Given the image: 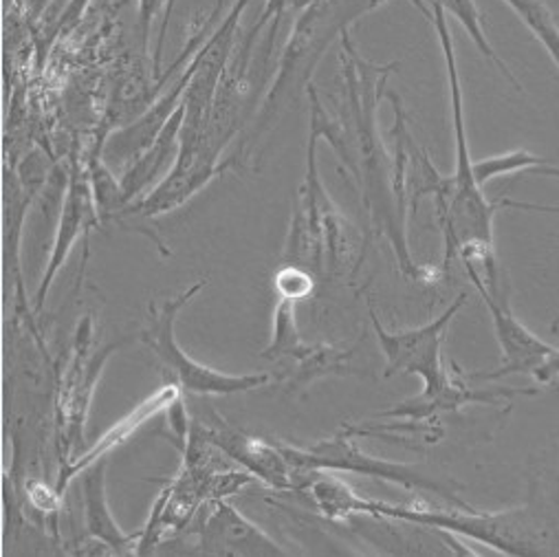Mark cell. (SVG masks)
<instances>
[{"instance_id":"8fae6325","label":"cell","mask_w":559,"mask_h":557,"mask_svg":"<svg viewBox=\"0 0 559 557\" xmlns=\"http://www.w3.org/2000/svg\"><path fill=\"white\" fill-rule=\"evenodd\" d=\"M192 432L216 446L227 459L242 465L255 481L266 483L280 491H305L307 478L289 463L280 443H269L255 437H247L229 428L221 416L216 426H192Z\"/></svg>"},{"instance_id":"e0dca14e","label":"cell","mask_w":559,"mask_h":557,"mask_svg":"<svg viewBox=\"0 0 559 557\" xmlns=\"http://www.w3.org/2000/svg\"><path fill=\"white\" fill-rule=\"evenodd\" d=\"M504 3L520 16V21L533 32V36L550 54L559 67V25L555 23L544 0H504Z\"/></svg>"},{"instance_id":"7a4b0ae2","label":"cell","mask_w":559,"mask_h":557,"mask_svg":"<svg viewBox=\"0 0 559 557\" xmlns=\"http://www.w3.org/2000/svg\"><path fill=\"white\" fill-rule=\"evenodd\" d=\"M342 40V71L346 78V110L350 119V144L359 164V183L366 199V208L379 232L390 240L399 266L405 277L424 283V266H416L412 260L407 236H405V214L396 205L394 183H392V159H388L383 144L377 132V104L385 95L388 75L399 69L396 62L377 67L359 56L348 38Z\"/></svg>"},{"instance_id":"7c38bea8","label":"cell","mask_w":559,"mask_h":557,"mask_svg":"<svg viewBox=\"0 0 559 557\" xmlns=\"http://www.w3.org/2000/svg\"><path fill=\"white\" fill-rule=\"evenodd\" d=\"M467 375L461 370H452L448 381L430 392H421L418 396H412L403 403H396L390 410H383L379 416L383 419H407L409 424H428L435 426L441 412H456L463 405L469 403H498L500 399H511V396H524V394H537L539 388L528 390V388H491V390H476L469 388L465 381Z\"/></svg>"},{"instance_id":"4fadbf2b","label":"cell","mask_w":559,"mask_h":557,"mask_svg":"<svg viewBox=\"0 0 559 557\" xmlns=\"http://www.w3.org/2000/svg\"><path fill=\"white\" fill-rule=\"evenodd\" d=\"M95 216H99V212H97L91 177L84 175L80 166H73L71 177H69V190H67L62 216H60V223H58V229H56L51 258H49L47 271L43 275V283H40L38 294H36V309H40L45 305L47 294H49V289L56 281V275L60 273L62 264L67 262L73 245L95 223Z\"/></svg>"},{"instance_id":"8992f818","label":"cell","mask_w":559,"mask_h":557,"mask_svg":"<svg viewBox=\"0 0 559 557\" xmlns=\"http://www.w3.org/2000/svg\"><path fill=\"white\" fill-rule=\"evenodd\" d=\"M207 285V281H199L188 292L179 294L177 298H168L162 305H151V320L144 329L142 337L148 344V348L159 357L166 372L173 377L175 383H179L181 390L194 392V394H236V392H249L260 386H266L271 381L269 375H227L221 370H214L205 364H199L190 355L183 353L175 337V324L183 307Z\"/></svg>"},{"instance_id":"44dd1931","label":"cell","mask_w":559,"mask_h":557,"mask_svg":"<svg viewBox=\"0 0 559 557\" xmlns=\"http://www.w3.org/2000/svg\"><path fill=\"white\" fill-rule=\"evenodd\" d=\"M535 383H539V386H548V383H552V381H557L559 379V348L550 355V359L535 372Z\"/></svg>"},{"instance_id":"277c9868","label":"cell","mask_w":559,"mask_h":557,"mask_svg":"<svg viewBox=\"0 0 559 557\" xmlns=\"http://www.w3.org/2000/svg\"><path fill=\"white\" fill-rule=\"evenodd\" d=\"M385 0H318L309 5L292 29V38L283 51L277 64V75L273 86L255 112L251 123V134L247 142L240 144L238 153L231 155L236 168L251 159V151L258 144V139L271 130V126L283 115L294 97V88L307 93L311 86L313 71L322 60L326 47L342 38L348 27L361 19L364 14L377 10Z\"/></svg>"},{"instance_id":"9a60e30c","label":"cell","mask_w":559,"mask_h":557,"mask_svg":"<svg viewBox=\"0 0 559 557\" xmlns=\"http://www.w3.org/2000/svg\"><path fill=\"white\" fill-rule=\"evenodd\" d=\"M82 485V505H84V524L93 540L102 542L110 553L128 555L136 553V535H128L115 522L108 500H106V459L88 465L80 478Z\"/></svg>"},{"instance_id":"ffe728a7","label":"cell","mask_w":559,"mask_h":557,"mask_svg":"<svg viewBox=\"0 0 559 557\" xmlns=\"http://www.w3.org/2000/svg\"><path fill=\"white\" fill-rule=\"evenodd\" d=\"M168 8V19H170V0H139V10H142V23H144V29H146V34H148V29H151V23L155 21V16L159 14V10L162 8ZM166 27H168V23L164 25V29H162V43H164V36H166ZM159 51H162V45H159ZM157 51V64H155V75L159 78V58H162V54Z\"/></svg>"},{"instance_id":"3957f363","label":"cell","mask_w":559,"mask_h":557,"mask_svg":"<svg viewBox=\"0 0 559 557\" xmlns=\"http://www.w3.org/2000/svg\"><path fill=\"white\" fill-rule=\"evenodd\" d=\"M435 12V29L443 49L448 86H450V106H452V126L456 144V170L452 177H445L443 186L435 194L437 214L445 240L443 273L450 271L454 258L472 260L483 266V275L496 277L498 262L493 251V218L498 205H493L483 186L476 181L474 162L469 153V142L465 132V108H463V88L459 75V62L454 54V40L448 25V14L439 3H430Z\"/></svg>"},{"instance_id":"603a6c76","label":"cell","mask_w":559,"mask_h":557,"mask_svg":"<svg viewBox=\"0 0 559 557\" xmlns=\"http://www.w3.org/2000/svg\"><path fill=\"white\" fill-rule=\"evenodd\" d=\"M407 3H409L412 8H416L418 12H421L430 23L435 21V12H432V5L428 3V0H407Z\"/></svg>"},{"instance_id":"5bb4252c","label":"cell","mask_w":559,"mask_h":557,"mask_svg":"<svg viewBox=\"0 0 559 557\" xmlns=\"http://www.w3.org/2000/svg\"><path fill=\"white\" fill-rule=\"evenodd\" d=\"M183 117H186V106L181 104L170 117V121L166 123V128L162 130V134L155 139V144L128 170H123L119 186L128 203L148 194V188L159 177H168V173L177 166L181 155Z\"/></svg>"},{"instance_id":"ba28073f","label":"cell","mask_w":559,"mask_h":557,"mask_svg":"<svg viewBox=\"0 0 559 557\" xmlns=\"http://www.w3.org/2000/svg\"><path fill=\"white\" fill-rule=\"evenodd\" d=\"M463 264H465L469 281L474 283V287L478 289L480 298L485 300V305L491 313L496 340H498V346H500V353H502V364L493 372H469L467 379L496 381V379H504V377H511V375H531V377H535V372L550 359V355L557 348L542 342L537 335H533L515 318L500 283L498 285H487L483 281V275H480L476 262L463 260Z\"/></svg>"},{"instance_id":"30bf717a","label":"cell","mask_w":559,"mask_h":557,"mask_svg":"<svg viewBox=\"0 0 559 557\" xmlns=\"http://www.w3.org/2000/svg\"><path fill=\"white\" fill-rule=\"evenodd\" d=\"M262 359L292 357L298 362V372L289 381L292 390L309 388L313 381L331 375H355L348 366L353 351H342L329 344H309L302 340L296 322V303L280 298L273 311V333L269 346L260 353Z\"/></svg>"},{"instance_id":"ac0fdd59","label":"cell","mask_w":559,"mask_h":557,"mask_svg":"<svg viewBox=\"0 0 559 557\" xmlns=\"http://www.w3.org/2000/svg\"><path fill=\"white\" fill-rule=\"evenodd\" d=\"M548 164L546 159H539L526 151H513L507 155H498V157H489L485 162H474V175L476 181L480 186H485L487 181L496 179V177H504V175H513L520 170H535L539 166Z\"/></svg>"},{"instance_id":"d6986e66","label":"cell","mask_w":559,"mask_h":557,"mask_svg":"<svg viewBox=\"0 0 559 557\" xmlns=\"http://www.w3.org/2000/svg\"><path fill=\"white\" fill-rule=\"evenodd\" d=\"M273 283H275V292L280 298L285 300H305L307 296L313 294L316 289V273L307 266L287 262L285 266H280L273 275Z\"/></svg>"},{"instance_id":"9c48e42d","label":"cell","mask_w":559,"mask_h":557,"mask_svg":"<svg viewBox=\"0 0 559 557\" xmlns=\"http://www.w3.org/2000/svg\"><path fill=\"white\" fill-rule=\"evenodd\" d=\"M197 537V553L225 557H285L292 555L283 544L269 537L258 524L245 518L223 498L205 500L188 529Z\"/></svg>"},{"instance_id":"7402d4cb","label":"cell","mask_w":559,"mask_h":557,"mask_svg":"<svg viewBox=\"0 0 559 557\" xmlns=\"http://www.w3.org/2000/svg\"><path fill=\"white\" fill-rule=\"evenodd\" d=\"M504 208H518V210H531V212H559V205H535V203H520V201H511V199H502L500 201Z\"/></svg>"},{"instance_id":"52a82bcc","label":"cell","mask_w":559,"mask_h":557,"mask_svg":"<svg viewBox=\"0 0 559 557\" xmlns=\"http://www.w3.org/2000/svg\"><path fill=\"white\" fill-rule=\"evenodd\" d=\"M467 296L461 294L452 307H448L439 318L432 322L418 327V329H407L399 333H390L381 327L372 305H370V318H372V329L377 333V342L381 346V353L385 355V377L392 375H418L424 379V390H437L441 388L450 372L441 359V348L445 342V331L456 318V313L465 307Z\"/></svg>"},{"instance_id":"5b68a950","label":"cell","mask_w":559,"mask_h":557,"mask_svg":"<svg viewBox=\"0 0 559 557\" xmlns=\"http://www.w3.org/2000/svg\"><path fill=\"white\" fill-rule=\"evenodd\" d=\"M355 435L348 430V426L342 428L340 435L333 439H324L313 443L311 448H296L280 443L285 457L289 463L307 478L311 481L313 472H346V474H357V476H368L377 478L383 483L399 485L409 491H432L445 498L452 507H469L461 496L456 483L448 478H437L421 467L416 465H405V463H390L383 459H374L366 454L357 441L353 439Z\"/></svg>"},{"instance_id":"2e32d148","label":"cell","mask_w":559,"mask_h":557,"mask_svg":"<svg viewBox=\"0 0 559 557\" xmlns=\"http://www.w3.org/2000/svg\"><path fill=\"white\" fill-rule=\"evenodd\" d=\"M428 3H439L448 16H454L463 29L469 34V38L474 40V45L478 47V51L489 58L498 69L500 73L515 86V91H522L524 86L520 84V80L509 71V67L504 64V60L496 54V49L491 47L489 38H487V32L483 27V16H480V10L478 5L474 3V0H428Z\"/></svg>"},{"instance_id":"6da1fadb","label":"cell","mask_w":559,"mask_h":557,"mask_svg":"<svg viewBox=\"0 0 559 557\" xmlns=\"http://www.w3.org/2000/svg\"><path fill=\"white\" fill-rule=\"evenodd\" d=\"M305 491H309L318 511L329 520L370 515L374 520L421 524L426 529L463 535L504 555H559V511L548 502L528 500L522 507L504 511H476L472 507L443 509L424 500L412 505H394L361 498L342 478L331 474L326 476V472H318Z\"/></svg>"},{"instance_id":"cb8c5ba5","label":"cell","mask_w":559,"mask_h":557,"mask_svg":"<svg viewBox=\"0 0 559 557\" xmlns=\"http://www.w3.org/2000/svg\"><path fill=\"white\" fill-rule=\"evenodd\" d=\"M533 173L539 175V177H555V179H559V168H555V166H550V164H544V166L535 168Z\"/></svg>"}]
</instances>
